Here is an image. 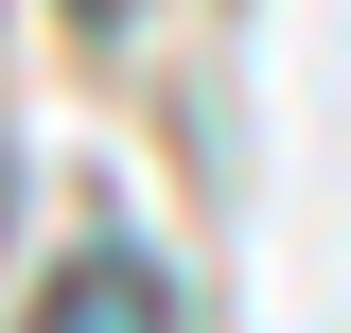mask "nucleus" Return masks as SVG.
Masks as SVG:
<instances>
[{
    "label": "nucleus",
    "mask_w": 351,
    "mask_h": 333,
    "mask_svg": "<svg viewBox=\"0 0 351 333\" xmlns=\"http://www.w3.org/2000/svg\"><path fill=\"white\" fill-rule=\"evenodd\" d=\"M18 333H176V298H158V263H123V246H88L71 281L36 298Z\"/></svg>",
    "instance_id": "f257e3e1"
},
{
    "label": "nucleus",
    "mask_w": 351,
    "mask_h": 333,
    "mask_svg": "<svg viewBox=\"0 0 351 333\" xmlns=\"http://www.w3.org/2000/svg\"><path fill=\"white\" fill-rule=\"evenodd\" d=\"M71 18H88V36H123V18H141V0H71Z\"/></svg>",
    "instance_id": "f03ea898"
},
{
    "label": "nucleus",
    "mask_w": 351,
    "mask_h": 333,
    "mask_svg": "<svg viewBox=\"0 0 351 333\" xmlns=\"http://www.w3.org/2000/svg\"><path fill=\"white\" fill-rule=\"evenodd\" d=\"M0 210H18V140H0Z\"/></svg>",
    "instance_id": "7ed1b4c3"
}]
</instances>
